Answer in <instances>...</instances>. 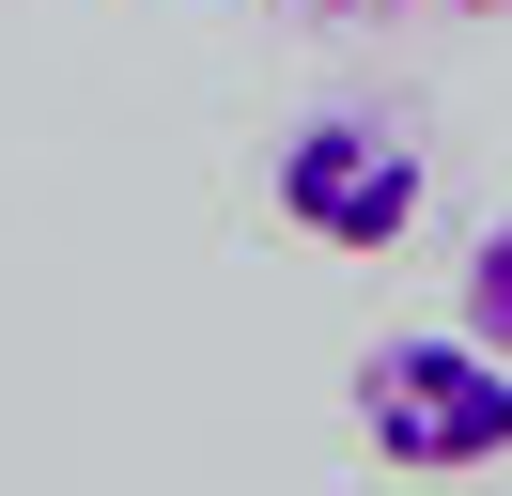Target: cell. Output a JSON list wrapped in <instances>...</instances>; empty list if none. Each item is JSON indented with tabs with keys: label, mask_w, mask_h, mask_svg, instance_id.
<instances>
[{
	"label": "cell",
	"mask_w": 512,
	"mask_h": 496,
	"mask_svg": "<svg viewBox=\"0 0 512 496\" xmlns=\"http://www.w3.org/2000/svg\"><path fill=\"white\" fill-rule=\"evenodd\" d=\"M280 217L311 248H342V264H373V248H404L419 233V202H435V155H419V124L404 109H357V93H326V109H295V140H280Z\"/></svg>",
	"instance_id": "cell-2"
},
{
	"label": "cell",
	"mask_w": 512,
	"mask_h": 496,
	"mask_svg": "<svg viewBox=\"0 0 512 496\" xmlns=\"http://www.w3.org/2000/svg\"><path fill=\"white\" fill-rule=\"evenodd\" d=\"M466 326H481V341L512 357V202H497V217L466 233Z\"/></svg>",
	"instance_id": "cell-3"
},
{
	"label": "cell",
	"mask_w": 512,
	"mask_h": 496,
	"mask_svg": "<svg viewBox=\"0 0 512 496\" xmlns=\"http://www.w3.org/2000/svg\"><path fill=\"white\" fill-rule=\"evenodd\" d=\"M450 16H512V0H450Z\"/></svg>",
	"instance_id": "cell-5"
},
{
	"label": "cell",
	"mask_w": 512,
	"mask_h": 496,
	"mask_svg": "<svg viewBox=\"0 0 512 496\" xmlns=\"http://www.w3.org/2000/svg\"><path fill=\"white\" fill-rule=\"evenodd\" d=\"M357 450L404 465V481H466L512 450V357L481 326H419L357 357Z\"/></svg>",
	"instance_id": "cell-1"
},
{
	"label": "cell",
	"mask_w": 512,
	"mask_h": 496,
	"mask_svg": "<svg viewBox=\"0 0 512 496\" xmlns=\"http://www.w3.org/2000/svg\"><path fill=\"white\" fill-rule=\"evenodd\" d=\"M326 31H388V16H419V0H311Z\"/></svg>",
	"instance_id": "cell-4"
}]
</instances>
